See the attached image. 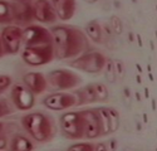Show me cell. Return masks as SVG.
Segmentation results:
<instances>
[{
    "instance_id": "6da1fadb",
    "label": "cell",
    "mask_w": 157,
    "mask_h": 151,
    "mask_svg": "<svg viewBox=\"0 0 157 151\" xmlns=\"http://www.w3.org/2000/svg\"><path fill=\"white\" fill-rule=\"evenodd\" d=\"M52 35L54 58L58 60L73 58L86 53L89 49V41L86 34L75 27L54 25L49 29Z\"/></svg>"
},
{
    "instance_id": "7a4b0ae2",
    "label": "cell",
    "mask_w": 157,
    "mask_h": 151,
    "mask_svg": "<svg viewBox=\"0 0 157 151\" xmlns=\"http://www.w3.org/2000/svg\"><path fill=\"white\" fill-rule=\"evenodd\" d=\"M21 126L36 142H48L56 135L53 120L43 112H30L23 116Z\"/></svg>"
},
{
    "instance_id": "3957f363",
    "label": "cell",
    "mask_w": 157,
    "mask_h": 151,
    "mask_svg": "<svg viewBox=\"0 0 157 151\" xmlns=\"http://www.w3.org/2000/svg\"><path fill=\"white\" fill-rule=\"evenodd\" d=\"M106 62H107L106 56L102 54L101 52H97V50H93V52H86L81 57L75 58L69 63V66L78 71L96 74L103 71Z\"/></svg>"
},
{
    "instance_id": "277c9868",
    "label": "cell",
    "mask_w": 157,
    "mask_h": 151,
    "mask_svg": "<svg viewBox=\"0 0 157 151\" xmlns=\"http://www.w3.org/2000/svg\"><path fill=\"white\" fill-rule=\"evenodd\" d=\"M62 132L72 140L84 138V120L81 111L65 112L60 116Z\"/></svg>"
},
{
    "instance_id": "5b68a950",
    "label": "cell",
    "mask_w": 157,
    "mask_h": 151,
    "mask_svg": "<svg viewBox=\"0 0 157 151\" xmlns=\"http://www.w3.org/2000/svg\"><path fill=\"white\" fill-rule=\"evenodd\" d=\"M21 59L30 67H40L48 64L54 59V52L52 44L24 48L21 52Z\"/></svg>"
},
{
    "instance_id": "8992f818",
    "label": "cell",
    "mask_w": 157,
    "mask_h": 151,
    "mask_svg": "<svg viewBox=\"0 0 157 151\" xmlns=\"http://www.w3.org/2000/svg\"><path fill=\"white\" fill-rule=\"evenodd\" d=\"M47 82H49L50 86L57 88V90L65 91V90H72L78 84H81L82 78L81 76H78L77 73L68 69H54L48 73Z\"/></svg>"
},
{
    "instance_id": "52a82bcc",
    "label": "cell",
    "mask_w": 157,
    "mask_h": 151,
    "mask_svg": "<svg viewBox=\"0 0 157 151\" xmlns=\"http://www.w3.org/2000/svg\"><path fill=\"white\" fill-rule=\"evenodd\" d=\"M21 44L24 48L30 47H40L52 44V35L49 29L42 27V25H29L21 33Z\"/></svg>"
},
{
    "instance_id": "ba28073f",
    "label": "cell",
    "mask_w": 157,
    "mask_h": 151,
    "mask_svg": "<svg viewBox=\"0 0 157 151\" xmlns=\"http://www.w3.org/2000/svg\"><path fill=\"white\" fill-rule=\"evenodd\" d=\"M21 33L23 30L18 25H8L2 30L0 38L5 54H17L21 47Z\"/></svg>"
},
{
    "instance_id": "9c48e42d",
    "label": "cell",
    "mask_w": 157,
    "mask_h": 151,
    "mask_svg": "<svg viewBox=\"0 0 157 151\" xmlns=\"http://www.w3.org/2000/svg\"><path fill=\"white\" fill-rule=\"evenodd\" d=\"M10 98H11V103L14 105V107L20 111L32 110L35 105L34 95L21 83L13 84L11 91H10Z\"/></svg>"
},
{
    "instance_id": "30bf717a",
    "label": "cell",
    "mask_w": 157,
    "mask_h": 151,
    "mask_svg": "<svg viewBox=\"0 0 157 151\" xmlns=\"http://www.w3.org/2000/svg\"><path fill=\"white\" fill-rule=\"evenodd\" d=\"M77 103V98L73 93L68 92H56L50 93L43 99V105L52 111H64Z\"/></svg>"
},
{
    "instance_id": "8fae6325",
    "label": "cell",
    "mask_w": 157,
    "mask_h": 151,
    "mask_svg": "<svg viewBox=\"0 0 157 151\" xmlns=\"http://www.w3.org/2000/svg\"><path fill=\"white\" fill-rule=\"evenodd\" d=\"M11 3V8H13V14H14V23L21 27H29L32 25V21L35 20L34 19V11H33V6L30 2H10Z\"/></svg>"
},
{
    "instance_id": "7c38bea8",
    "label": "cell",
    "mask_w": 157,
    "mask_h": 151,
    "mask_svg": "<svg viewBox=\"0 0 157 151\" xmlns=\"http://www.w3.org/2000/svg\"><path fill=\"white\" fill-rule=\"evenodd\" d=\"M81 112L84 120V138L93 140V138L102 136L101 135V122H99V117H98L96 108L84 110Z\"/></svg>"
},
{
    "instance_id": "4fadbf2b",
    "label": "cell",
    "mask_w": 157,
    "mask_h": 151,
    "mask_svg": "<svg viewBox=\"0 0 157 151\" xmlns=\"http://www.w3.org/2000/svg\"><path fill=\"white\" fill-rule=\"evenodd\" d=\"M34 11V19L43 24H52L57 20L56 11L52 6L50 2L47 0H38V2H30Z\"/></svg>"
},
{
    "instance_id": "5bb4252c",
    "label": "cell",
    "mask_w": 157,
    "mask_h": 151,
    "mask_svg": "<svg viewBox=\"0 0 157 151\" xmlns=\"http://www.w3.org/2000/svg\"><path fill=\"white\" fill-rule=\"evenodd\" d=\"M23 84L33 95H39L47 90V78L40 72H28L23 76Z\"/></svg>"
},
{
    "instance_id": "9a60e30c",
    "label": "cell",
    "mask_w": 157,
    "mask_h": 151,
    "mask_svg": "<svg viewBox=\"0 0 157 151\" xmlns=\"http://www.w3.org/2000/svg\"><path fill=\"white\" fill-rule=\"evenodd\" d=\"M52 6H53L57 18L60 20H69L74 17L77 4L74 0H53Z\"/></svg>"
},
{
    "instance_id": "2e32d148",
    "label": "cell",
    "mask_w": 157,
    "mask_h": 151,
    "mask_svg": "<svg viewBox=\"0 0 157 151\" xmlns=\"http://www.w3.org/2000/svg\"><path fill=\"white\" fill-rule=\"evenodd\" d=\"M73 95L77 98L75 106H83V105H89V103L97 102L96 93H94V88H93V83L82 87L81 90H77Z\"/></svg>"
},
{
    "instance_id": "e0dca14e",
    "label": "cell",
    "mask_w": 157,
    "mask_h": 151,
    "mask_svg": "<svg viewBox=\"0 0 157 151\" xmlns=\"http://www.w3.org/2000/svg\"><path fill=\"white\" fill-rule=\"evenodd\" d=\"M9 151H33L35 149L33 141L24 135H15L9 141Z\"/></svg>"
},
{
    "instance_id": "ac0fdd59",
    "label": "cell",
    "mask_w": 157,
    "mask_h": 151,
    "mask_svg": "<svg viewBox=\"0 0 157 151\" xmlns=\"http://www.w3.org/2000/svg\"><path fill=\"white\" fill-rule=\"evenodd\" d=\"M86 37L88 39H90L94 43H102L103 42V35H102V29H101V24L97 20H90L86 25Z\"/></svg>"
},
{
    "instance_id": "d6986e66",
    "label": "cell",
    "mask_w": 157,
    "mask_h": 151,
    "mask_svg": "<svg viewBox=\"0 0 157 151\" xmlns=\"http://www.w3.org/2000/svg\"><path fill=\"white\" fill-rule=\"evenodd\" d=\"M14 23V14H13V8L10 2L0 0V24L13 25Z\"/></svg>"
},
{
    "instance_id": "ffe728a7",
    "label": "cell",
    "mask_w": 157,
    "mask_h": 151,
    "mask_svg": "<svg viewBox=\"0 0 157 151\" xmlns=\"http://www.w3.org/2000/svg\"><path fill=\"white\" fill-rule=\"evenodd\" d=\"M98 117H99V122H101V135L102 136H107L111 134V123H109V118H108V113L106 107H98L96 108Z\"/></svg>"
},
{
    "instance_id": "44dd1931",
    "label": "cell",
    "mask_w": 157,
    "mask_h": 151,
    "mask_svg": "<svg viewBox=\"0 0 157 151\" xmlns=\"http://www.w3.org/2000/svg\"><path fill=\"white\" fill-rule=\"evenodd\" d=\"M93 88H94L97 102H106L109 97V92H108L107 86L104 83H101V82H96V83H93Z\"/></svg>"
},
{
    "instance_id": "7402d4cb",
    "label": "cell",
    "mask_w": 157,
    "mask_h": 151,
    "mask_svg": "<svg viewBox=\"0 0 157 151\" xmlns=\"http://www.w3.org/2000/svg\"><path fill=\"white\" fill-rule=\"evenodd\" d=\"M107 113H108V118H109V123H111V134L116 132L117 130L120 129V125H121V117H120V113L116 108L112 107H106Z\"/></svg>"
},
{
    "instance_id": "603a6c76",
    "label": "cell",
    "mask_w": 157,
    "mask_h": 151,
    "mask_svg": "<svg viewBox=\"0 0 157 151\" xmlns=\"http://www.w3.org/2000/svg\"><path fill=\"white\" fill-rule=\"evenodd\" d=\"M109 27H111L112 33H114L116 35H121L123 33V23L120 17L112 15L109 19Z\"/></svg>"
},
{
    "instance_id": "cb8c5ba5",
    "label": "cell",
    "mask_w": 157,
    "mask_h": 151,
    "mask_svg": "<svg viewBox=\"0 0 157 151\" xmlns=\"http://www.w3.org/2000/svg\"><path fill=\"white\" fill-rule=\"evenodd\" d=\"M67 151H94V145L92 142H77L71 145Z\"/></svg>"
},
{
    "instance_id": "d4e9b609",
    "label": "cell",
    "mask_w": 157,
    "mask_h": 151,
    "mask_svg": "<svg viewBox=\"0 0 157 151\" xmlns=\"http://www.w3.org/2000/svg\"><path fill=\"white\" fill-rule=\"evenodd\" d=\"M103 69H106V78L108 79V82L111 83H114L117 81L116 78V73H114V68H113V60L112 59H107L106 62V66H104Z\"/></svg>"
},
{
    "instance_id": "484cf974",
    "label": "cell",
    "mask_w": 157,
    "mask_h": 151,
    "mask_svg": "<svg viewBox=\"0 0 157 151\" xmlns=\"http://www.w3.org/2000/svg\"><path fill=\"white\" fill-rule=\"evenodd\" d=\"M13 112H14V108H13V106L9 103V101H6L5 98L0 99V118L10 115Z\"/></svg>"
},
{
    "instance_id": "4316f807",
    "label": "cell",
    "mask_w": 157,
    "mask_h": 151,
    "mask_svg": "<svg viewBox=\"0 0 157 151\" xmlns=\"http://www.w3.org/2000/svg\"><path fill=\"white\" fill-rule=\"evenodd\" d=\"M113 68H114V73H116L117 79H121V78L124 77L126 68H124V63L122 60H120V59L113 60Z\"/></svg>"
},
{
    "instance_id": "83f0119b",
    "label": "cell",
    "mask_w": 157,
    "mask_h": 151,
    "mask_svg": "<svg viewBox=\"0 0 157 151\" xmlns=\"http://www.w3.org/2000/svg\"><path fill=\"white\" fill-rule=\"evenodd\" d=\"M13 78L8 74H0V95L11 86Z\"/></svg>"
},
{
    "instance_id": "f1b7e54d",
    "label": "cell",
    "mask_w": 157,
    "mask_h": 151,
    "mask_svg": "<svg viewBox=\"0 0 157 151\" xmlns=\"http://www.w3.org/2000/svg\"><path fill=\"white\" fill-rule=\"evenodd\" d=\"M9 146V140H8V136L4 134L0 136V151H3V150H6Z\"/></svg>"
},
{
    "instance_id": "f546056e",
    "label": "cell",
    "mask_w": 157,
    "mask_h": 151,
    "mask_svg": "<svg viewBox=\"0 0 157 151\" xmlns=\"http://www.w3.org/2000/svg\"><path fill=\"white\" fill-rule=\"evenodd\" d=\"M117 146H118V144H117V140H116V138H112V140L108 141L107 150L108 151H116L117 150Z\"/></svg>"
},
{
    "instance_id": "4dcf8cb0",
    "label": "cell",
    "mask_w": 157,
    "mask_h": 151,
    "mask_svg": "<svg viewBox=\"0 0 157 151\" xmlns=\"http://www.w3.org/2000/svg\"><path fill=\"white\" fill-rule=\"evenodd\" d=\"M94 151H108L107 145L103 144V142H98L97 145H94Z\"/></svg>"
},
{
    "instance_id": "1f68e13d",
    "label": "cell",
    "mask_w": 157,
    "mask_h": 151,
    "mask_svg": "<svg viewBox=\"0 0 157 151\" xmlns=\"http://www.w3.org/2000/svg\"><path fill=\"white\" fill-rule=\"evenodd\" d=\"M123 95H124L126 99H129V98H131V91H129L128 87H124V88H123Z\"/></svg>"
},
{
    "instance_id": "d6a6232c",
    "label": "cell",
    "mask_w": 157,
    "mask_h": 151,
    "mask_svg": "<svg viewBox=\"0 0 157 151\" xmlns=\"http://www.w3.org/2000/svg\"><path fill=\"white\" fill-rule=\"evenodd\" d=\"M5 129H6V125H5L4 122H2V121H0V136L5 134V131H6Z\"/></svg>"
},
{
    "instance_id": "836d02e7",
    "label": "cell",
    "mask_w": 157,
    "mask_h": 151,
    "mask_svg": "<svg viewBox=\"0 0 157 151\" xmlns=\"http://www.w3.org/2000/svg\"><path fill=\"white\" fill-rule=\"evenodd\" d=\"M4 49H3V44H2V38H0V58H2L4 56Z\"/></svg>"
},
{
    "instance_id": "e575fe53",
    "label": "cell",
    "mask_w": 157,
    "mask_h": 151,
    "mask_svg": "<svg viewBox=\"0 0 157 151\" xmlns=\"http://www.w3.org/2000/svg\"><path fill=\"white\" fill-rule=\"evenodd\" d=\"M129 42H135V38H133L132 33H129Z\"/></svg>"
},
{
    "instance_id": "d590c367",
    "label": "cell",
    "mask_w": 157,
    "mask_h": 151,
    "mask_svg": "<svg viewBox=\"0 0 157 151\" xmlns=\"http://www.w3.org/2000/svg\"><path fill=\"white\" fill-rule=\"evenodd\" d=\"M136 97H137V101H141V97H140V93L136 92Z\"/></svg>"
},
{
    "instance_id": "8d00e7d4",
    "label": "cell",
    "mask_w": 157,
    "mask_h": 151,
    "mask_svg": "<svg viewBox=\"0 0 157 151\" xmlns=\"http://www.w3.org/2000/svg\"><path fill=\"white\" fill-rule=\"evenodd\" d=\"M136 78H137V82H138V83H141V77H140V76H137Z\"/></svg>"
},
{
    "instance_id": "74e56055",
    "label": "cell",
    "mask_w": 157,
    "mask_h": 151,
    "mask_svg": "<svg viewBox=\"0 0 157 151\" xmlns=\"http://www.w3.org/2000/svg\"><path fill=\"white\" fill-rule=\"evenodd\" d=\"M145 93H146V97H148V90L147 88H145Z\"/></svg>"
},
{
    "instance_id": "f35d334b",
    "label": "cell",
    "mask_w": 157,
    "mask_h": 151,
    "mask_svg": "<svg viewBox=\"0 0 157 151\" xmlns=\"http://www.w3.org/2000/svg\"><path fill=\"white\" fill-rule=\"evenodd\" d=\"M124 151H133V150H131V149H124Z\"/></svg>"
}]
</instances>
